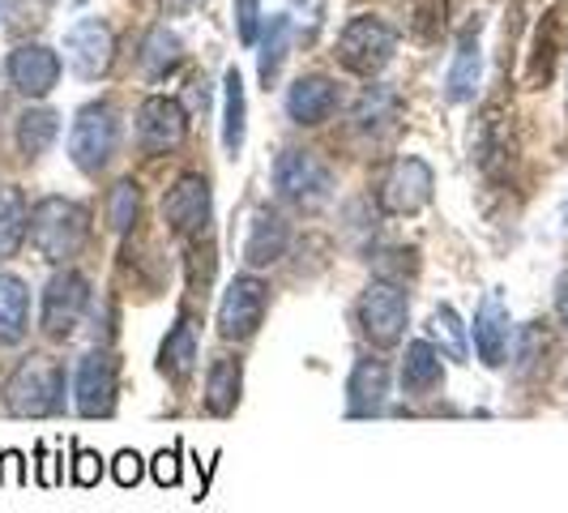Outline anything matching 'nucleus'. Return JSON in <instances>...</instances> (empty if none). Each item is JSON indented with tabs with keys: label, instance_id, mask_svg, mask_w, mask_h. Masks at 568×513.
Listing matches in <instances>:
<instances>
[{
	"label": "nucleus",
	"instance_id": "obj_1",
	"mask_svg": "<svg viewBox=\"0 0 568 513\" xmlns=\"http://www.w3.org/2000/svg\"><path fill=\"white\" fill-rule=\"evenodd\" d=\"M85 235H90V219L78 201L69 198H43L30 214V244L48 261H69L82 253Z\"/></svg>",
	"mask_w": 568,
	"mask_h": 513
},
{
	"label": "nucleus",
	"instance_id": "obj_2",
	"mask_svg": "<svg viewBox=\"0 0 568 513\" xmlns=\"http://www.w3.org/2000/svg\"><path fill=\"white\" fill-rule=\"evenodd\" d=\"M9 411L22 420L57 415L64 411V369L57 360H27L9 381Z\"/></svg>",
	"mask_w": 568,
	"mask_h": 513
},
{
	"label": "nucleus",
	"instance_id": "obj_3",
	"mask_svg": "<svg viewBox=\"0 0 568 513\" xmlns=\"http://www.w3.org/2000/svg\"><path fill=\"white\" fill-rule=\"evenodd\" d=\"M274 189L291 205L316 210L334 198V171L325 168L313 150H283L274 163Z\"/></svg>",
	"mask_w": 568,
	"mask_h": 513
},
{
	"label": "nucleus",
	"instance_id": "obj_4",
	"mask_svg": "<svg viewBox=\"0 0 568 513\" xmlns=\"http://www.w3.org/2000/svg\"><path fill=\"white\" fill-rule=\"evenodd\" d=\"M394 48H398V34L385 27L381 18H351L346 30L338 34V60L359 73V78H376L389 60H394Z\"/></svg>",
	"mask_w": 568,
	"mask_h": 513
},
{
	"label": "nucleus",
	"instance_id": "obj_5",
	"mask_svg": "<svg viewBox=\"0 0 568 513\" xmlns=\"http://www.w3.org/2000/svg\"><path fill=\"white\" fill-rule=\"evenodd\" d=\"M115 142H120V124L108 103H85L78 120H73V133H69V154L85 175H99V171L112 163Z\"/></svg>",
	"mask_w": 568,
	"mask_h": 513
},
{
	"label": "nucleus",
	"instance_id": "obj_6",
	"mask_svg": "<svg viewBox=\"0 0 568 513\" xmlns=\"http://www.w3.org/2000/svg\"><path fill=\"white\" fill-rule=\"evenodd\" d=\"M64 60H69V69H73L78 78H85V82L103 78L115 60L112 27H108L103 18H82V22H73L69 34H64Z\"/></svg>",
	"mask_w": 568,
	"mask_h": 513
},
{
	"label": "nucleus",
	"instance_id": "obj_7",
	"mask_svg": "<svg viewBox=\"0 0 568 513\" xmlns=\"http://www.w3.org/2000/svg\"><path fill=\"white\" fill-rule=\"evenodd\" d=\"M265 304H270V286L253 279V274H240L235 283L227 286L223 304H219V334L223 339H253L261 330V316H265Z\"/></svg>",
	"mask_w": 568,
	"mask_h": 513
},
{
	"label": "nucleus",
	"instance_id": "obj_8",
	"mask_svg": "<svg viewBox=\"0 0 568 513\" xmlns=\"http://www.w3.org/2000/svg\"><path fill=\"white\" fill-rule=\"evenodd\" d=\"M406 291L398 283H372L359 300V325L376 346H394L406 330Z\"/></svg>",
	"mask_w": 568,
	"mask_h": 513
},
{
	"label": "nucleus",
	"instance_id": "obj_9",
	"mask_svg": "<svg viewBox=\"0 0 568 513\" xmlns=\"http://www.w3.org/2000/svg\"><path fill=\"white\" fill-rule=\"evenodd\" d=\"M189 138V112L168 99V94H150L138 112V142L150 154H168Z\"/></svg>",
	"mask_w": 568,
	"mask_h": 513
},
{
	"label": "nucleus",
	"instance_id": "obj_10",
	"mask_svg": "<svg viewBox=\"0 0 568 513\" xmlns=\"http://www.w3.org/2000/svg\"><path fill=\"white\" fill-rule=\"evenodd\" d=\"M432 189H436V180H432V168L424 159H398L381 184V210L385 214H415L432 201Z\"/></svg>",
	"mask_w": 568,
	"mask_h": 513
},
{
	"label": "nucleus",
	"instance_id": "obj_11",
	"mask_svg": "<svg viewBox=\"0 0 568 513\" xmlns=\"http://www.w3.org/2000/svg\"><path fill=\"white\" fill-rule=\"evenodd\" d=\"M210 214H214V201H210L205 175H180L175 189L163 198V219L175 235H205Z\"/></svg>",
	"mask_w": 568,
	"mask_h": 513
},
{
	"label": "nucleus",
	"instance_id": "obj_12",
	"mask_svg": "<svg viewBox=\"0 0 568 513\" xmlns=\"http://www.w3.org/2000/svg\"><path fill=\"white\" fill-rule=\"evenodd\" d=\"M78 411L85 420H103L115 411V360L108 351H90L78 364Z\"/></svg>",
	"mask_w": 568,
	"mask_h": 513
},
{
	"label": "nucleus",
	"instance_id": "obj_13",
	"mask_svg": "<svg viewBox=\"0 0 568 513\" xmlns=\"http://www.w3.org/2000/svg\"><path fill=\"white\" fill-rule=\"evenodd\" d=\"M85 300H90V286L78 270H60L52 274V283L43 291V330L48 334H69L73 325H78V316H82Z\"/></svg>",
	"mask_w": 568,
	"mask_h": 513
},
{
	"label": "nucleus",
	"instance_id": "obj_14",
	"mask_svg": "<svg viewBox=\"0 0 568 513\" xmlns=\"http://www.w3.org/2000/svg\"><path fill=\"white\" fill-rule=\"evenodd\" d=\"M9 82L18 86L27 99H43L60 82V57L43 43H22L9 57Z\"/></svg>",
	"mask_w": 568,
	"mask_h": 513
},
{
	"label": "nucleus",
	"instance_id": "obj_15",
	"mask_svg": "<svg viewBox=\"0 0 568 513\" xmlns=\"http://www.w3.org/2000/svg\"><path fill=\"white\" fill-rule=\"evenodd\" d=\"M509 339H513L509 309H505V300L491 291V295H484V304H479V313H475V346H479V360H484L487 369H500V364H505Z\"/></svg>",
	"mask_w": 568,
	"mask_h": 513
},
{
	"label": "nucleus",
	"instance_id": "obj_16",
	"mask_svg": "<svg viewBox=\"0 0 568 513\" xmlns=\"http://www.w3.org/2000/svg\"><path fill=\"white\" fill-rule=\"evenodd\" d=\"M338 108V86L321 73H308L286 90V115L295 124H325Z\"/></svg>",
	"mask_w": 568,
	"mask_h": 513
},
{
	"label": "nucleus",
	"instance_id": "obj_17",
	"mask_svg": "<svg viewBox=\"0 0 568 513\" xmlns=\"http://www.w3.org/2000/svg\"><path fill=\"white\" fill-rule=\"evenodd\" d=\"M286 240H291V228L278 210L261 205L253 214V228H248V240H244V261L261 270V265H274L278 256L286 253Z\"/></svg>",
	"mask_w": 568,
	"mask_h": 513
},
{
	"label": "nucleus",
	"instance_id": "obj_18",
	"mask_svg": "<svg viewBox=\"0 0 568 513\" xmlns=\"http://www.w3.org/2000/svg\"><path fill=\"white\" fill-rule=\"evenodd\" d=\"M398 115H402L398 90H394V86H368V90L359 94V103H355V129L381 138V133H389V129L398 124Z\"/></svg>",
	"mask_w": 568,
	"mask_h": 513
},
{
	"label": "nucleus",
	"instance_id": "obj_19",
	"mask_svg": "<svg viewBox=\"0 0 568 513\" xmlns=\"http://www.w3.org/2000/svg\"><path fill=\"white\" fill-rule=\"evenodd\" d=\"M479 78H484V52H479V34H475V30H466V34H462V43H457V52H454V69H449L445 94H449L454 103H466V99H475V90H479Z\"/></svg>",
	"mask_w": 568,
	"mask_h": 513
},
{
	"label": "nucleus",
	"instance_id": "obj_20",
	"mask_svg": "<svg viewBox=\"0 0 568 513\" xmlns=\"http://www.w3.org/2000/svg\"><path fill=\"white\" fill-rule=\"evenodd\" d=\"M346 394H351V415L381 411V402L389 394V369L381 360H359L351 381H346Z\"/></svg>",
	"mask_w": 568,
	"mask_h": 513
},
{
	"label": "nucleus",
	"instance_id": "obj_21",
	"mask_svg": "<svg viewBox=\"0 0 568 513\" xmlns=\"http://www.w3.org/2000/svg\"><path fill=\"white\" fill-rule=\"evenodd\" d=\"M193 364H197V330H193V321H180L168 339H163V351H159V372L180 385V381H189Z\"/></svg>",
	"mask_w": 568,
	"mask_h": 513
},
{
	"label": "nucleus",
	"instance_id": "obj_22",
	"mask_svg": "<svg viewBox=\"0 0 568 513\" xmlns=\"http://www.w3.org/2000/svg\"><path fill=\"white\" fill-rule=\"evenodd\" d=\"M30 291L18 274H0V342L27 339Z\"/></svg>",
	"mask_w": 568,
	"mask_h": 513
},
{
	"label": "nucleus",
	"instance_id": "obj_23",
	"mask_svg": "<svg viewBox=\"0 0 568 513\" xmlns=\"http://www.w3.org/2000/svg\"><path fill=\"white\" fill-rule=\"evenodd\" d=\"M440 381H445L440 351L424 339L410 342V346H406V360H402V385H406L410 394H427V390H436Z\"/></svg>",
	"mask_w": 568,
	"mask_h": 513
},
{
	"label": "nucleus",
	"instance_id": "obj_24",
	"mask_svg": "<svg viewBox=\"0 0 568 513\" xmlns=\"http://www.w3.org/2000/svg\"><path fill=\"white\" fill-rule=\"evenodd\" d=\"M30 231V210L18 184H0V256H13Z\"/></svg>",
	"mask_w": 568,
	"mask_h": 513
},
{
	"label": "nucleus",
	"instance_id": "obj_25",
	"mask_svg": "<svg viewBox=\"0 0 568 513\" xmlns=\"http://www.w3.org/2000/svg\"><path fill=\"white\" fill-rule=\"evenodd\" d=\"M235 402H240V360L219 355L214 369H210V381H205V411L210 415H231Z\"/></svg>",
	"mask_w": 568,
	"mask_h": 513
},
{
	"label": "nucleus",
	"instance_id": "obj_26",
	"mask_svg": "<svg viewBox=\"0 0 568 513\" xmlns=\"http://www.w3.org/2000/svg\"><path fill=\"white\" fill-rule=\"evenodd\" d=\"M244 115H248V103H244V78H240V69H227V78H223V145H227V154H240V145H244Z\"/></svg>",
	"mask_w": 568,
	"mask_h": 513
},
{
	"label": "nucleus",
	"instance_id": "obj_27",
	"mask_svg": "<svg viewBox=\"0 0 568 513\" xmlns=\"http://www.w3.org/2000/svg\"><path fill=\"white\" fill-rule=\"evenodd\" d=\"M180 60H184V43H180V34H175V30L154 27L150 34H145V43H142L145 78H168Z\"/></svg>",
	"mask_w": 568,
	"mask_h": 513
},
{
	"label": "nucleus",
	"instance_id": "obj_28",
	"mask_svg": "<svg viewBox=\"0 0 568 513\" xmlns=\"http://www.w3.org/2000/svg\"><path fill=\"white\" fill-rule=\"evenodd\" d=\"M57 133H60L57 112H48V108H30V112H22V120H18V150H22L27 159H39V154L52 150Z\"/></svg>",
	"mask_w": 568,
	"mask_h": 513
},
{
	"label": "nucleus",
	"instance_id": "obj_29",
	"mask_svg": "<svg viewBox=\"0 0 568 513\" xmlns=\"http://www.w3.org/2000/svg\"><path fill=\"white\" fill-rule=\"evenodd\" d=\"M286 43H291V22L278 13V18H270V27L261 34V57H256V73H261L265 86L278 78V69H283L286 60Z\"/></svg>",
	"mask_w": 568,
	"mask_h": 513
},
{
	"label": "nucleus",
	"instance_id": "obj_30",
	"mask_svg": "<svg viewBox=\"0 0 568 513\" xmlns=\"http://www.w3.org/2000/svg\"><path fill=\"white\" fill-rule=\"evenodd\" d=\"M427 334L436 342H445V355L449 360H466V330H462V321L449 304H440L436 313L427 316Z\"/></svg>",
	"mask_w": 568,
	"mask_h": 513
},
{
	"label": "nucleus",
	"instance_id": "obj_31",
	"mask_svg": "<svg viewBox=\"0 0 568 513\" xmlns=\"http://www.w3.org/2000/svg\"><path fill=\"white\" fill-rule=\"evenodd\" d=\"M108 223L112 231H129L138 223V184L133 180H120L108 198Z\"/></svg>",
	"mask_w": 568,
	"mask_h": 513
},
{
	"label": "nucleus",
	"instance_id": "obj_32",
	"mask_svg": "<svg viewBox=\"0 0 568 513\" xmlns=\"http://www.w3.org/2000/svg\"><path fill=\"white\" fill-rule=\"evenodd\" d=\"M256 27H261V0H235V30L244 43H256Z\"/></svg>",
	"mask_w": 568,
	"mask_h": 513
},
{
	"label": "nucleus",
	"instance_id": "obj_33",
	"mask_svg": "<svg viewBox=\"0 0 568 513\" xmlns=\"http://www.w3.org/2000/svg\"><path fill=\"white\" fill-rule=\"evenodd\" d=\"M539 351H542L539 330H521V334H517V372L535 369V364H539Z\"/></svg>",
	"mask_w": 568,
	"mask_h": 513
},
{
	"label": "nucleus",
	"instance_id": "obj_34",
	"mask_svg": "<svg viewBox=\"0 0 568 513\" xmlns=\"http://www.w3.org/2000/svg\"><path fill=\"white\" fill-rule=\"evenodd\" d=\"M154 480H159V484L163 487H175L180 484V454H175V450H163V454L154 457Z\"/></svg>",
	"mask_w": 568,
	"mask_h": 513
},
{
	"label": "nucleus",
	"instance_id": "obj_35",
	"mask_svg": "<svg viewBox=\"0 0 568 513\" xmlns=\"http://www.w3.org/2000/svg\"><path fill=\"white\" fill-rule=\"evenodd\" d=\"M138 480H142V457H138V454H120V457H115V484L133 487Z\"/></svg>",
	"mask_w": 568,
	"mask_h": 513
},
{
	"label": "nucleus",
	"instance_id": "obj_36",
	"mask_svg": "<svg viewBox=\"0 0 568 513\" xmlns=\"http://www.w3.org/2000/svg\"><path fill=\"white\" fill-rule=\"evenodd\" d=\"M99 471H103V466H99V457L82 450V454H78V466H73V484H82V487L99 484Z\"/></svg>",
	"mask_w": 568,
	"mask_h": 513
},
{
	"label": "nucleus",
	"instance_id": "obj_37",
	"mask_svg": "<svg viewBox=\"0 0 568 513\" xmlns=\"http://www.w3.org/2000/svg\"><path fill=\"white\" fill-rule=\"evenodd\" d=\"M9 484H27V471H22V454H4V475Z\"/></svg>",
	"mask_w": 568,
	"mask_h": 513
},
{
	"label": "nucleus",
	"instance_id": "obj_38",
	"mask_svg": "<svg viewBox=\"0 0 568 513\" xmlns=\"http://www.w3.org/2000/svg\"><path fill=\"white\" fill-rule=\"evenodd\" d=\"M556 309H560V316H565V325H568V274L560 279V291H556Z\"/></svg>",
	"mask_w": 568,
	"mask_h": 513
},
{
	"label": "nucleus",
	"instance_id": "obj_39",
	"mask_svg": "<svg viewBox=\"0 0 568 513\" xmlns=\"http://www.w3.org/2000/svg\"><path fill=\"white\" fill-rule=\"evenodd\" d=\"M560 219H565V231H568V198H565V214H560Z\"/></svg>",
	"mask_w": 568,
	"mask_h": 513
}]
</instances>
